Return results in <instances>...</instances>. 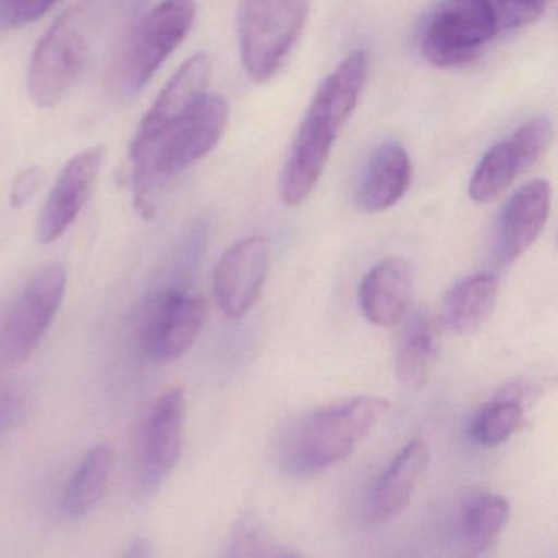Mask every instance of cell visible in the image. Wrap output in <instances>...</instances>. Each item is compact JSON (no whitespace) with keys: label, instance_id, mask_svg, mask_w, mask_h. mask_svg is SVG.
Instances as JSON below:
<instances>
[{"label":"cell","instance_id":"cell-16","mask_svg":"<svg viewBox=\"0 0 558 558\" xmlns=\"http://www.w3.org/2000/svg\"><path fill=\"white\" fill-rule=\"evenodd\" d=\"M413 166L398 142H385L368 156L357 187V201L371 214L388 210L407 194Z\"/></svg>","mask_w":558,"mask_h":558},{"label":"cell","instance_id":"cell-26","mask_svg":"<svg viewBox=\"0 0 558 558\" xmlns=\"http://www.w3.org/2000/svg\"><path fill=\"white\" fill-rule=\"evenodd\" d=\"M57 0H0V31H11L44 17Z\"/></svg>","mask_w":558,"mask_h":558},{"label":"cell","instance_id":"cell-3","mask_svg":"<svg viewBox=\"0 0 558 558\" xmlns=\"http://www.w3.org/2000/svg\"><path fill=\"white\" fill-rule=\"evenodd\" d=\"M388 407L385 398L357 397L308 414L283 439V466L295 476H315L338 465L380 423Z\"/></svg>","mask_w":558,"mask_h":558},{"label":"cell","instance_id":"cell-25","mask_svg":"<svg viewBox=\"0 0 558 558\" xmlns=\"http://www.w3.org/2000/svg\"><path fill=\"white\" fill-rule=\"evenodd\" d=\"M499 31H518L535 24L547 11L550 0H486Z\"/></svg>","mask_w":558,"mask_h":558},{"label":"cell","instance_id":"cell-17","mask_svg":"<svg viewBox=\"0 0 558 558\" xmlns=\"http://www.w3.org/2000/svg\"><path fill=\"white\" fill-rule=\"evenodd\" d=\"M429 463V449L423 439H413L395 457L384 475L378 478L371 501L368 515L372 521L388 522L407 509L414 489Z\"/></svg>","mask_w":558,"mask_h":558},{"label":"cell","instance_id":"cell-1","mask_svg":"<svg viewBox=\"0 0 558 558\" xmlns=\"http://www.w3.org/2000/svg\"><path fill=\"white\" fill-rule=\"evenodd\" d=\"M367 76V53L355 50L319 84L280 174L283 204L295 207L315 191L339 133L357 109Z\"/></svg>","mask_w":558,"mask_h":558},{"label":"cell","instance_id":"cell-15","mask_svg":"<svg viewBox=\"0 0 558 558\" xmlns=\"http://www.w3.org/2000/svg\"><path fill=\"white\" fill-rule=\"evenodd\" d=\"M210 76L211 64L207 54L197 53L189 58L166 84L165 89L140 123L133 142H148L175 120L184 117L207 94Z\"/></svg>","mask_w":558,"mask_h":558},{"label":"cell","instance_id":"cell-8","mask_svg":"<svg viewBox=\"0 0 558 558\" xmlns=\"http://www.w3.org/2000/svg\"><path fill=\"white\" fill-rule=\"evenodd\" d=\"M66 282V269L50 264L15 300L0 329V351L9 361H25L38 348L63 303Z\"/></svg>","mask_w":558,"mask_h":558},{"label":"cell","instance_id":"cell-9","mask_svg":"<svg viewBox=\"0 0 558 558\" xmlns=\"http://www.w3.org/2000/svg\"><path fill=\"white\" fill-rule=\"evenodd\" d=\"M205 312L204 299L182 287H168L156 293L143 312V351L158 362L181 357L201 335Z\"/></svg>","mask_w":558,"mask_h":558},{"label":"cell","instance_id":"cell-20","mask_svg":"<svg viewBox=\"0 0 558 558\" xmlns=\"http://www.w3.org/2000/svg\"><path fill=\"white\" fill-rule=\"evenodd\" d=\"M509 518V501L493 493H480L466 499L459 515L460 542L469 554H482L492 547Z\"/></svg>","mask_w":558,"mask_h":558},{"label":"cell","instance_id":"cell-13","mask_svg":"<svg viewBox=\"0 0 558 558\" xmlns=\"http://www.w3.org/2000/svg\"><path fill=\"white\" fill-rule=\"evenodd\" d=\"M185 393L181 387L166 391L149 413L143 440V470L151 486L178 465L184 444Z\"/></svg>","mask_w":558,"mask_h":558},{"label":"cell","instance_id":"cell-24","mask_svg":"<svg viewBox=\"0 0 558 558\" xmlns=\"http://www.w3.org/2000/svg\"><path fill=\"white\" fill-rule=\"evenodd\" d=\"M554 135V122L548 117H535L509 136L522 172L534 168L547 155Z\"/></svg>","mask_w":558,"mask_h":558},{"label":"cell","instance_id":"cell-5","mask_svg":"<svg viewBox=\"0 0 558 558\" xmlns=\"http://www.w3.org/2000/svg\"><path fill=\"white\" fill-rule=\"evenodd\" d=\"M496 34L486 0H442L424 21L420 50L433 66L453 70L472 64Z\"/></svg>","mask_w":558,"mask_h":558},{"label":"cell","instance_id":"cell-7","mask_svg":"<svg viewBox=\"0 0 558 558\" xmlns=\"http://www.w3.org/2000/svg\"><path fill=\"white\" fill-rule=\"evenodd\" d=\"M195 14V0H162L143 17L120 61L119 83L126 94L140 93L153 80L187 37Z\"/></svg>","mask_w":558,"mask_h":558},{"label":"cell","instance_id":"cell-21","mask_svg":"<svg viewBox=\"0 0 558 558\" xmlns=\"http://www.w3.org/2000/svg\"><path fill=\"white\" fill-rule=\"evenodd\" d=\"M437 329L427 318L417 319L404 332L395 357L398 380L408 388H420L429 378L437 359Z\"/></svg>","mask_w":558,"mask_h":558},{"label":"cell","instance_id":"cell-10","mask_svg":"<svg viewBox=\"0 0 558 558\" xmlns=\"http://www.w3.org/2000/svg\"><path fill=\"white\" fill-rule=\"evenodd\" d=\"M269 274V246L263 236L234 243L215 267L214 293L221 312L240 319L253 308Z\"/></svg>","mask_w":558,"mask_h":558},{"label":"cell","instance_id":"cell-11","mask_svg":"<svg viewBox=\"0 0 558 558\" xmlns=\"http://www.w3.org/2000/svg\"><path fill=\"white\" fill-rule=\"evenodd\" d=\"M104 156L102 146H93L66 162L38 215V243H53L80 217L93 195Z\"/></svg>","mask_w":558,"mask_h":558},{"label":"cell","instance_id":"cell-27","mask_svg":"<svg viewBox=\"0 0 558 558\" xmlns=\"http://www.w3.org/2000/svg\"><path fill=\"white\" fill-rule=\"evenodd\" d=\"M45 181L44 169L28 168L22 171L15 178L14 184L11 187V205L12 208H22L35 197L38 189L41 187Z\"/></svg>","mask_w":558,"mask_h":558},{"label":"cell","instance_id":"cell-12","mask_svg":"<svg viewBox=\"0 0 558 558\" xmlns=\"http://www.w3.org/2000/svg\"><path fill=\"white\" fill-rule=\"evenodd\" d=\"M550 205L551 187L544 179L527 182L509 197L496 227V247L502 263H514L535 243L547 223Z\"/></svg>","mask_w":558,"mask_h":558},{"label":"cell","instance_id":"cell-22","mask_svg":"<svg viewBox=\"0 0 558 558\" xmlns=\"http://www.w3.org/2000/svg\"><path fill=\"white\" fill-rule=\"evenodd\" d=\"M518 156L509 140L493 145L483 155L470 179L469 194L476 204H492L521 174Z\"/></svg>","mask_w":558,"mask_h":558},{"label":"cell","instance_id":"cell-14","mask_svg":"<svg viewBox=\"0 0 558 558\" xmlns=\"http://www.w3.org/2000/svg\"><path fill=\"white\" fill-rule=\"evenodd\" d=\"M413 270L401 257H387L368 270L359 287V305L375 326L398 325L410 308Z\"/></svg>","mask_w":558,"mask_h":558},{"label":"cell","instance_id":"cell-4","mask_svg":"<svg viewBox=\"0 0 558 558\" xmlns=\"http://www.w3.org/2000/svg\"><path fill=\"white\" fill-rule=\"evenodd\" d=\"M310 14V0H243L238 14L241 61L254 83L279 73Z\"/></svg>","mask_w":558,"mask_h":558},{"label":"cell","instance_id":"cell-23","mask_svg":"<svg viewBox=\"0 0 558 558\" xmlns=\"http://www.w3.org/2000/svg\"><path fill=\"white\" fill-rule=\"evenodd\" d=\"M525 414L514 400L496 401L483 408L472 427V436L483 447H496L506 442L512 434L522 429Z\"/></svg>","mask_w":558,"mask_h":558},{"label":"cell","instance_id":"cell-2","mask_svg":"<svg viewBox=\"0 0 558 558\" xmlns=\"http://www.w3.org/2000/svg\"><path fill=\"white\" fill-rule=\"evenodd\" d=\"M230 122L227 100L205 94L184 117L148 142H133L130 149L135 207L143 218L155 215L153 194L172 178L204 159L223 138Z\"/></svg>","mask_w":558,"mask_h":558},{"label":"cell","instance_id":"cell-19","mask_svg":"<svg viewBox=\"0 0 558 558\" xmlns=\"http://www.w3.org/2000/svg\"><path fill=\"white\" fill-rule=\"evenodd\" d=\"M116 465V452L107 444L94 447L84 457L61 501V509L70 518L89 514L106 496Z\"/></svg>","mask_w":558,"mask_h":558},{"label":"cell","instance_id":"cell-6","mask_svg":"<svg viewBox=\"0 0 558 558\" xmlns=\"http://www.w3.org/2000/svg\"><path fill=\"white\" fill-rule=\"evenodd\" d=\"M89 58V38L81 9L57 19L35 48L28 70V94L35 106H58L80 80Z\"/></svg>","mask_w":558,"mask_h":558},{"label":"cell","instance_id":"cell-18","mask_svg":"<svg viewBox=\"0 0 558 558\" xmlns=\"http://www.w3.org/2000/svg\"><path fill=\"white\" fill-rule=\"evenodd\" d=\"M499 283L492 274H476L456 283L446 302V319L457 335H476L495 312Z\"/></svg>","mask_w":558,"mask_h":558}]
</instances>
